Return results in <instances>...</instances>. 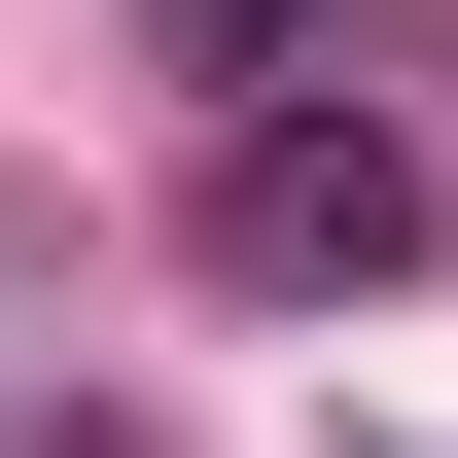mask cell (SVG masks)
<instances>
[{"mask_svg":"<svg viewBox=\"0 0 458 458\" xmlns=\"http://www.w3.org/2000/svg\"><path fill=\"white\" fill-rule=\"evenodd\" d=\"M388 247H423V141L388 106H212V283H388Z\"/></svg>","mask_w":458,"mask_h":458,"instance_id":"obj_1","label":"cell"},{"mask_svg":"<svg viewBox=\"0 0 458 458\" xmlns=\"http://www.w3.org/2000/svg\"><path fill=\"white\" fill-rule=\"evenodd\" d=\"M141 36L212 71V106H283V71H318V0H141Z\"/></svg>","mask_w":458,"mask_h":458,"instance_id":"obj_2","label":"cell"}]
</instances>
